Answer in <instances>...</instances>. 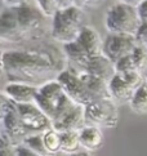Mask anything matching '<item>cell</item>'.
<instances>
[{"mask_svg":"<svg viewBox=\"0 0 147 156\" xmlns=\"http://www.w3.org/2000/svg\"><path fill=\"white\" fill-rule=\"evenodd\" d=\"M3 69L9 83L40 88L49 81L57 80L66 66L57 49H30L4 51Z\"/></svg>","mask_w":147,"mask_h":156,"instance_id":"1","label":"cell"},{"mask_svg":"<svg viewBox=\"0 0 147 156\" xmlns=\"http://www.w3.org/2000/svg\"><path fill=\"white\" fill-rule=\"evenodd\" d=\"M44 18L40 10L29 4L5 8L0 13V39L20 43L40 37L44 32Z\"/></svg>","mask_w":147,"mask_h":156,"instance_id":"2","label":"cell"},{"mask_svg":"<svg viewBox=\"0 0 147 156\" xmlns=\"http://www.w3.org/2000/svg\"><path fill=\"white\" fill-rule=\"evenodd\" d=\"M63 52L66 58L76 65V71H81L89 59L102 55V40L94 29L85 26L75 41L63 45Z\"/></svg>","mask_w":147,"mask_h":156,"instance_id":"3","label":"cell"},{"mask_svg":"<svg viewBox=\"0 0 147 156\" xmlns=\"http://www.w3.org/2000/svg\"><path fill=\"white\" fill-rule=\"evenodd\" d=\"M35 105L43 111L45 116L53 124L76 103H74L67 97V94L63 92L59 83L57 80H53L38 88Z\"/></svg>","mask_w":147,"mask_h":156,"instance_id":"4","label":"cell"},{"mask_svg":"<svg viewBox=\"0 0 147 156\" xmlns=\"http://www.w3.org/2000/svg\"><path fill=\"white\" fill-rule=\"evenodd\" d=\"M85 26V14L81 8L59 9L53 17L50 34L56 41L66 45L75 41Z\"/></svg>","mask_w":147,"mask_h":156,"instance_id":"5","label":"cell"},{"mask_svg":"<svg viewBox=\"0 0 147 156\" xmlns=\"http://www.w3.org/2000/svg\"><path fill=\"white\" fill-rule=\"evenodd\" d=\"M106 29L111 35H121L135 37L141 27V20L137 8L131 5L116 3L111 5L105 18Z\"/></svg>","mask_w":147,"mask_h":156,"instance_id":"6","label":"cell"},{"mask_svg":"<svg viewBox=\"0 0 147 156\" xmlns=\"http://www.w3.org/2000/svg\"><path fill=\"white\" fill-rule=\"evenodd\" d=\"M143 74L138 71L124 72V74L115 72V75L109 81V90L112 101L117 103H129L134 92L143 84Z\"/></svg>","mask_w":147,"mask_h":156,"instance_id":"7","label":"cell"},{"mask_svg":"<svg viewBox=\"0 0 147 156\" xmlns=\"http://www.w3.org/2000/svg\"><path fill=\"white\" fill-rule=\"evenodd\" d=\"M85 120L90 125L114 128L119 122V107L112 99H94L85 106Z\"/></svg>","mask_w":147,"mask_h":156,"instance_id":"8","label":"cell"},{"mask_svg":"<svg viewBox=\"0 0 147 156\" xmlns=\"http://www.w3.org/2000/svg\"><path fill=\"white\" fill-rule=\"evenodd\" d=\"M57 81L63 89V92L67 94L74 103L81 105L85 107L92 101H94L93 96L88 90L87 85L80 79L77 72L74 69H65L57 77Z\"/></svg>","mask_w":147,"mask_h":156,"instance_id":"9","label":"cell"},{"mask_svg":"<svg viewBox=\"0 0 147 156\" xmlns=\"http://www.w3.org/2000/svg\"><path fill=\"white\" fill-rule=\"evenodd\" d=\"M17 114L22 121L23 126L30 134L44 133L52 129V122L45 116V114L38 107L35 103L32 105H16Z\"/></svg>","mask_w":147,"mask_h":156,"instance_id":"10","label":"cell"},{"mask_svg":"<svg viewBox=\"0 0 147 156\" xmlns=\"http://www.w3.org/2000/svg\"><path fill=\"white\" fill-rule=\"evenodd\" d=\"M135 47H137L135 37L110 34L107 35L105 41H102V54L112 65H115L120 58L132 54Z\"/></svg>","mask_w":147,"mask_h":156,"instance_id":"11","label":"cell"},{"mask_svg":"<svg viewBox=\"0 0 147 156\" xmlns=\"http://www.w3.org/2000/svg\"><path fill=\"white\" fill-rule=\"evenodd\" d=\"M87 125L85 107L81 105H74L72 107L63 114L61 118L52 124V129L56 132H79Z\"/></svg>","mask_w":147,"mask_h":156,"instance_id":"12","label":"cell"},{"mask_svg":"<svg viewBox=\"0 0 147 156\" xmlns=\"http://www.w3.org/2000/svg\"><path fill=\"white\" fill-rule=\"evenodd\" d=\"M2 128H3L4 136L7 137L14 146L21 144L22 141H23L27 136H30V133L27 132V129L23 126L18 114H17V107L2 121Z\"/></svg>","mask_w":147,"mask_h":156,"instance_id":"13","label":"cell"},{"mask_svg":"<svg viewBox=\"0 0 147 156\" xmlns=\"http://www.w3.org/2000/svg\"><path fill=\"white\" fill-rule=\"evenodd\" d=\"M4 93L16 105H32L35 103L38 88L21 83H8L4 88Z\"/></svg>","mask_w":147,"mask_h":156,"instance_id":"14","label":"cell"},{"mask_svg":"<svg viewBox=\"0 0 147 156\" xmlns=\"http://www.w3.org/2000/svg\"><path fill=\"white\" fill-rule=\"evenodd\" d=\"M81 71L87 72V74L92 75V76L98 77V79H102L105 81H110L111 77L115 75L114 65H112L103 54L89 59V62Z\"/></svg>","mask_w":147,"mask_h":156,"instance_id":"15","label":"cell"},{"mask_svg":"<svg viewBox=\"0 0 147 156\" xmlns=\"http://www.w3.org/2000/svg\"><path fill=\"white\" fill-rule=\"evenodd\" d=\"M79 141H80V147L84 148V151L92 152L103 146L105 138L98 126L85 125L81 130H79Z\"/></svg>","mask_w":147,"mask_h":156,"instance_id":"16","label":"cell"},{"mask_svg":"<svg viewBox=\"0 0 147 156\" xmlns=\"http://www.w3.org/2000/svg\"><path fill=\"white\" fill-rule=\"evenodd\" d=\"M76 72L80 76V79L84 81V84L87 85L88 90L90 92L94 99H112L109 90V81L98 79V77L92 76L83 71H76Z\"/></svg>","mask_w":147,"mask_h":156,"instance_id":"17","label":"cell"},{"mask_svg":"<svg viewBox=\"0 0 147 156\" xmlns=\"http://www.w3.org/2000/svg\"><path fill=\"white\" fill-rule=\"evenodd\" d=\"M61 138V151L66 155L75 154L80 151V141H79V132H62L59 133Z\"/></svg>","mask_w":147,"mask_h":156,"instance_id":"18","label":"cell"},{"mask_svg":"<svg viewBox=\"0 0 147 156\" xmlns=\"http://www.w3.org/2000/svg\"><path fill=\"white\" fill-rule=\"evenodd\" d=\"M129 106L137 114H147V83L146 81H143V84L134 92L131 102H129Z\"/></svg>","mask_w":147,"mask_h":156,"instance_id":"19","label":"cell"},{"mask_svg":"<svg viewBox=\"0 0 147 156\" xmlns=\"http://www.w3.org/2000/svg\"><path fill=\"white\" fill-rule=\"evenodd\" d=\"M43 142L44 147L47 150L49 156H54L61 152V138L59 133L54 129H49L43 133Z\"/></svg>","mask_w":147,"mask_h":156,"instance_id":"20","label":"cell"},{"mask_svg":"<svg viewBox=\"0 0 147 156\" xmlns=\"http://www.w3.org/2000/svg\"><path fill=\"white\" fill-rule=\"evenodd\" d=\"M21 144H23L27 148L32 150L34 152H36L40 156H49L47 150L44 147V142H43V133H35V134H30L27 136Z\"/></svg>","mask_w":147,"mask_h":156,"instance_id":"21","label":"cell"},{"mask_svg":"<svg viewBox=\"0 0 147 156\" xmlns=\"http://www.w3.org/2000/svg\"><path fill=\"white\" fill-rule=\"evenodd\" d=\"M133 62L135 66V70L138 72H145L147 70V49L142 45H138L134 48V51L132 52Z\"/></svg>","mask_w":147,"mask_h":156,"instance_id":"22","label":"cell"},{"mask_svg":"<svg viewBox=\"0 0 147 156\" xmlns=\"http://www.w3.org/2000/svg\"><path fill=\"white\" fill-rule=\"evenodd\" d=\"M38 9L44 17H54V14L59 10L58 0H36Z\"/></svg>","mask_w":147,"mask_h":156,"instance_id":"23","label":"cell"},{"mask_svg":"<svg viewBox=\"0 0 147 156\" xmlns=\"http://www.w3.org/2000/svg\"><path fill=\"white\" fill-rule=\"evenodd\" d=\"M16 110V103L10 101V98L4 92H0V122Z\"/></svg>","mask_w":147,"mask_h":156,"instance_id":"24","label":"cell"},{"mask_svg":"<svg viewBox=\"0 0 147 156\" xmlns=\"http://www.w3.org/2000/svg\"><path fill=\"white\" fill-rule=\"evenodd\" d=\"M114 67H115V72H117V74H124V72L137 71V70H135L134 62H133L132 54H128V55H125V57L120 58L114 65Z\"/></svg>","mask_w":147,"mask_h":156,"instance_id":"25","label":"cell"},{"mask_svg":"<svg viewBox=\"0 0 147 156\" xmlns=\"http://www.w3.org/2000/svg\"><path fill=\"white\" fill-rule=\"evenodd\" d=\"M0 156H17L16 146L4 134L0 139Z\"/></svg>","mask_w":147,"mask_h":156,"instance_id":"26","label":"cell"},{"mask_svg":"<svg viewBox=\"0 0 147 156\" xmlns=\"http://www.w3.org/2000/svg\"><path fill=\"white\" fill-rule=\"evenodd\" d=\"M135 41L138 45H142L147 49V23H142L135 35Z\"/></svg>","mask_w":147,"mask_h":156,"instance_id":"27","label":"cell"},{"mask_svg":"<svg viewBox=\"0 0 147 156\" xmlns=\"http://www.w3.org/2000/svg\"><path fill=\"white\" fill-rule=\"evenodd\" d=\"M137 12L139 16L141 23H147V0L141 3L137 7Z\"/></svg>","mask_w":147,"mask_h":156,"instance_id":"28","label":"cell"},{"mask_svg":"<svg viewBox=\"0 0 147 156\" xmlns=\"http://www.w3.org/2000/svg\"><path fill=\"white\" fill-rule=\"evenodd\" d=\"M16 154H17V156H40V155H38L36 152H34L32 150L23 146V144H18V146H16Z\"/></svg>","mask_w":147,"mask_h":156,"instance_id":"29","label":"cell"},{"mask_svg":"<svg viewBox=\"0 0 147 156\" xmlns=\"http://www.w3.org/2000/svg\"><path fill=\"white\" fill-rule=\"evenodd\" d=\"M7 8H18L27 4V0H3Z\"/></svg>","mask_w":147,"mask_h":156,"instance_id":"30","label":"cell"},{"mask_svg":"<svg viewBox=\"0 0 147 156\" xmlns=\"http://www.w3.org/2000/svg\"><path fill=\"white\" fill-rule=\"evenodd\" d=\"M59 9H67L71 7H75V0H58Z\"/></svg>","mask_w":147,"mask_h":156,"instance_id":"31","label":"cell"},{"mask_svg":"<svg viewBox=\"0 0 147 156\" xmlns=\"http://www.w3.org/2000/svg\"><path fill=\"white\" fill-rule=\"evenodd\" d=\"M142 2H145V0H117V3H123V4L131 5V7H135V8H137Z\"/></svg>","mask_w":147,"mask_h":156,"instance_id":"32","label":"cell"},{"mask_svg":"<svg viewBox=\"0 0 147 156\" xmlns=\"http://www.w3.org/2000/svg\"><path fill=\"white\" fill-rule=\"evenodd\" d=\"M3 54H4V48L0 44V76L4 74V69H3Z\"/></svg>","mask_w":147,"mask_h":156,"instance_id":"33","label":"cell"},{"mask_svg":"<svg viewBox=\"0 0 147 156\" xmlns=\"http://www.w3.org/2000/svg\"><path fill=\"white\" fill-rule=\"evenodd\" d=\"M65 156H92V154L88 151H77L75 154H70V155H65Z\"/></svg>","mask_w":147,"mask_h":156,"instance_id":"34","label":"cell"},{"mask_svg":"<svg viewBox=\"0 0 147 156\" xmlns=\"http://www.w3.org/2000/svg\"><path fill=\"white\" fill-rule=\"evenodd\" d=\"M101 0H85V5H93V4H98Z\"/></svg>","mask_w":147,"mask_h":156,"instance_id":"35","label":"cell"},{"mask_svg":"<svg viewBox=\"0 0 147 156\" xmlns=\"http://www.w3.org/2000/svg\"><path fill=\"white\" fill-rule=\"evenodd\" d=\"M3 128H2V122H0V139H2V137H3Z\"/></svg>","mask_w":147,"mask_h":156,"instance_id":"36","label":"cell"},{"mask_svg":"<svg viewBox=\"0 0 147 156\" xmlns=\"http://www.w3.org/2000/svg\"><path fill=\"white\" fill-rule=\"evenodd\" d=\"M143 77H145V81L147 83V70L145 71V75H143Z\"/></svg>","mask_w":147,"mask_h":156,"instance_id":"37","label":"cell"}]
</instances>
